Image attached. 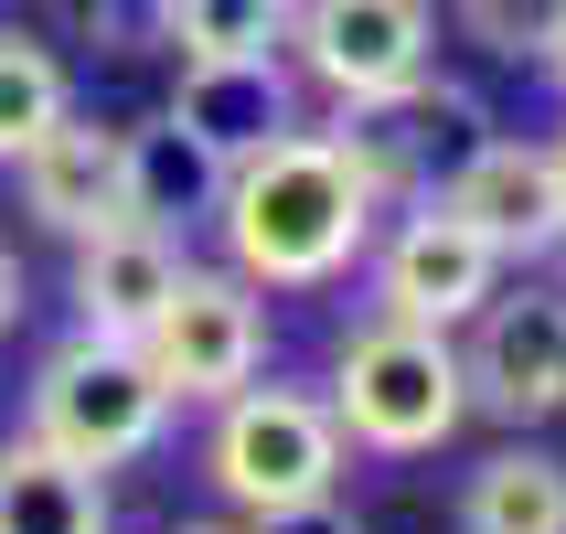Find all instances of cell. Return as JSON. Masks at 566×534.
<instances>
[{
	"label": "cell",
	"mask_w": 566,
	"mask_h": 534,
	"mask_svg": "<svg viewBox=\"0 0 566 534\" xmlns=\"http://www.w3.org/2000/svg\"><path fill=\"white\" fill-rule=\"evenodd\" d=\"M214 224H224L247 289H321V279H343L353 256H364L375 192L353 182V160L321 128H279L268 150H247L224 171Z\"/></svg>",
	"instance_id": "6da1fadb"
},
{
	"label": "cell",
	"mask_w": 566,
	"mask_h": 534,
	"mask_svg": "<svg viewBox=\"0 0 566 534\" xmlns=\"http://www.w3.org/2000/svg\"><path fill=\"white\" fill-rule=\"evenodd\" d=\"M460 417H471V385H460L449 332H428V321L375 311V321L343 343V364H332V428L364 439V449H385V460L439 449Z\"/></svg>",
	"instance_id": "7a4b0ae2"
},
{
	"label": "cell",
	"mask_w": 566,
	"mask_h": 534,
	"mask_svg": "<svg viewBox=\"0 0 566 534\" xmlns=\"http://www.w3.org/2000/svg\"><path fill=\"white\" fill-rule=\"evenodd\" d=\"M160 417H171V385L139 364V343H118V332H75V343L43 364V385H32V439L64 449L75 471H118V460H139V449L160 439Z\"/></svg>",
	"instance_id": "3957f363"
},
{
	"label": "cell",
	"mask_w": 566,
	"mask_h": 534,
	"mask_svg": "<svg viewBox=\"0 0 566 534\" xmlns=\"http://www.w3.org/2000/svg\"><path fill=\"white\" fill-rule=\"evenodd\" d=\"M203 471H214V492L235 513H279V503H311V492L343 481V428L300 385H235L214 417Z\"/></svg>",
	"instance_id": "277c9868"
},
{
	"label": "cell",
	"mask_w": 566,
	"mask_h": 534,
	"mask_svg": "<svg viewBox=\"0 0 566 534\" xmlns=\"http://www.w3.org/2000/svg\"><path fill=\"white\" fill-rule=\"evenodd\" d=\"M332 150L353 160V182L375 192V203H428V192L481 150V107L439 75H407L396 96H353L343 128H332Z\"/></svg>",
	"instance_id": "5b68a950"
},
{
	"label": "cell",
	"mask_w": 566,
	"mask_h": 534,
	"mask_svg": "<svg viewBox=\"0 0 566 534\" xmlns=\"http://www.w3.org/2000/svg\"><path fill=\"white\" fill-rule=\"evenodd\" d=\"M256 353H268V311H256V289L235 268H182L171 300L150 311L139 332V364L171 385V407H224L235 385H256Z\"/></svg>",
	"instance_id": "8992f818"
},
{
	"label": "cell",
	"mask_w": 566,
	"mask_h": 534,
	"mask_svg": "<svg viewBox=\"0 0 566 534\" xmlns=\"http://www.w3.org/2000/svg\"><path fill=\"white\" fill-rule=\"evenodd\" d=\"M481 332L460 353V385H471L481 417H503V428H545L566 417V289H492L481 300Z\"/></svg>",
	"instance_id": "52a82bcc"
},
{
	"label": "cell",
	"mask_w": 566,
	"mask_h": 534,
	"mask_svg": "<svg viewBox=\"0 0 566 534\" xmlns=\"http://www.w3.org/2000/svg\"><path fill=\"white\" fill-rule=\"evenodd\" d=\"M289 43H300V64H311L321 86L343 96H396L407 75H428V0H289Z\"/></svg>",
	"instance_id": "ba28073f"
},
{
	"label": "cell",
	"mask_w": 566,
	"mask_h": 534,
	"mask_svg": "<svg viewBox=\"0 0 566 534\" xmlns=\"http://www.w3.org/2000/svg\"><path fill=\"white\" fill-rule=\"evenodd\" d=\"M492 289H503V256L481 247L449 203H407V224H396L385 256H375V300H385L396 321H428V332L471 321Z\"/></svg>",
	"instance_id": "9c48e42d"
},
{
	"label": "cell",
	"mask_w": 566,
	"mask_h": 534,
	"mask_svg": "<svg viewBox=\"0 0 566 534\" xmlns=\"http://www.w3.org/2000/svg\"><path fill=\"white\" fill-rule=\"evenodd\" d=\"M171 118H182L214 160H247V150H268L279 128H300V86H289L279 43H256V54H182Z\"/></svg>",
	"instance_id": "30bf717a"
},
{
	"label": "cell",
	"mask_w": 566,
	"mask_h": 534,
	"mask_svg": "<svg viewBox=\"0 0 566 534\" xmlns=\"http://www.w3.org/2000/svg\"><path fill=\"white\" fill-rule=\"evenodd\" d=\"M428 203H449V214L471 224L481 247L503 256H545V247H566V214H556V171H545V150H524V139H481L460 171H449Z\"/></svg>",
	"instance_id": "8fae6325"
},
{
	"label": "cell",
	"mask_w": 566,
	"mask_h": 534,
	"mask_svg": "<svg viewBox=\"0 0 566 534\" xmlns=\"http://www.w3.org/2000/svg\"><path fill=\"white\" fill-rule=\"evenodd\" d=\"M22 203L54 235H96V224H118L128 214V150H118V128H96L64 107L43 139L22 150Z\"/></svg>",
	"instance_id": "7c38bea8"
},
{
	"label": "cell",
	"mask_w": 566,
	"mask_h": 534,
	"mask_svg": "<svg viewBox=\"0 0 566 534\" xmlns=\"http://www.w3.org/2000/svg\"><path fill=\"white\" fill-rule=\"evenodd\" d=\"M171 279H182V247H171V224H96V235H75V311H86V332H118V343H139L150 332V311L171 300Z\"/></svg>",
	"instance_id": "4fadbf2b"
},
{
	"label": "cell",
	"mask_w": 566,
	"mask_h": 534,
	"mask_svg": "<svg viewBox=\"0 0 566 534\" xmlns=\"http://www.w3.org/2000/svg\"><path fill=\"white\" fill-rule=\"evenodd\" d=\"M118 150H128V214H139V224H192V214H214L224 171H235V160H214L182 118L118 128Z\"/></svg>",
	"instance_id": "5bb4252c"
},
{
	"label": "cell",
	"mask_w": 566,
	"mask_h": 534,
	"mask_svg": "<svg viewBox=\"0 0 566 534\" xmlns=\"http://www.w3.org/2000/svg\"><path fill=\"white\" fill-rule=\"evenodd\" d=\"M0 534H107V492L43 439H0Z\"/></svg>",
	"instance_id": "9a60e30c"
},
{
	"label": "cell",
	"mask_w": 566,
	"mask_h": 534,
	"mask_svg": "<svg viewBox=\"0 0 566 534\" xmlns=\"http://www.w3.org/2000/svg\"><path fill=\"white\" fill-rule=\"evenodd\" d=\"M460 534H566V460L556 449H492L460 492Z\"/></svg>",
	"instance_id": "2e32d148"
},
{
	"label": "cell",
	"mask_w": 566,
	"mask_h": 534,
	"mask_svg": "<svg viewBox=\"0 0 566 534\" xmlns=\"http://www.w3.org/2000/svg\"><path fill=\"white\" fill-rule=\"evenodd\" d=\"M54 118H64V64L32 32H0V160H22Z\"/></svg>",
	"instance_id": "e0dca14e"
},
{
	"label": "cell",
	"mask_w": 566,
	"mask_h": 534,
	"mask_svg": "<svg viewBox=\"0 0 566 534\" xmlns=\"http://www.w3.org/2000/svg\"><path fill=\"white\" fill-rule=\"evenodd\" d=\"M160 22L182 54H256V43H279L289 0H160Z\"/></svg>",
	"instance_id": "ac0fdd59"
},
{
	"label": "cell",
	"mask_w": 566,
	"mask_h": 534,
	"mask_svg": "<svg viewBox=\"0 0 566 534\" xmlns=\"http://www.w3.org/2000/svg\"><path fill=\"white\" fill-rule=\"evenodd\" d=\"M460 22H471L492 54L524 64V54H545V43L566 32V0H460Z\"/></svg>",
	"instance_id": "d6986e66"
},
{
	"label": "cell",
	"mask_w": 566,
	"mask_h": 534,
	"mask_svg": "<svg viewBox=\"0 0 566 534\" xmlns=\"http://www.w3.org/2000/svg\"><path fill=\"white\" fill-rule=\"evenodd\" d=\"M247 534H364V513H343L332 492H311V503H279V513H256Z\"/></svg>",
	"instance_id": "ffe728a7"
},
{
	"label": "cell",
	"mask_w": 566,
	"mask_h": 534,
	"mask_svg": "<svg viewBox=\"0 0 566 534\" xmlns=\"http://www.w3.org/2000/svg\"><path fill=\"white\" fill-rule=\"evenodd\" d=\"M11 321H22V256L0 247V332H11Z\"/></svg>",
	"instance_id": "44dd1931"
},
{
	"label": "cell",
	"mask_w": 566,
	"mask_h": 534,
	"mask_svg": "<svg viewBox=\"0 0 566 534\" xmlns=\"http://www.w3.org/2000/svg\"><path fill=\"white\" fill-rule=\"evenodd\" d=\"M545 171H556V214H566V139H556V150H545Z\"/></svg>",
	"instance_id": "7402d4cb"
},
{
	"label": "cell",
	"mask_w": 566,
	"mask_h": 534,
	"mask_svg": "<svg viewBox=\"0 0 566 534\" xmlns=\"http://www.w3.org/2000/svg\"><path fill=\"white\" fill-rule=\"evenodd\" d=\"M545 64H556V86H566V32H556V43H545Z\"/></svg>",
	"instance_id": "603a6c76"
},
{
	"label": "cell",
	"mask_w": 566,
	"mask_h": 534,
	"mask_svg": "<svg viewBox=\"0 0 566 534\" xmlns=\"http://www.w3.org/2000/svg\"><path fill=\"white\" fill-rule=\"evenodd\" d=\"M182 534H247V524H182Z\"/></svg>",
	"instance_id": "cb8c5ba5"
}]
</instances>
